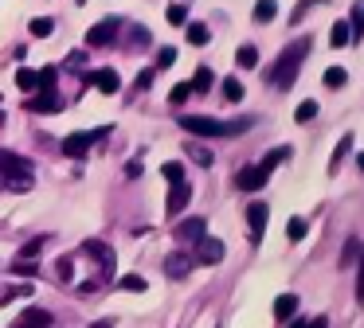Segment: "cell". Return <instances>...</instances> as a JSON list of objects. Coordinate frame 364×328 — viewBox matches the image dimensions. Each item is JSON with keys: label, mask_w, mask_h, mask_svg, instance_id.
<instances>
[{"label": "cell", "mask_w": 364, "mask_h": 328, "mask_svg": "<svg viewBox=\"0 0 364 328\" xmlns=\"http://www.w3.org/2000/svg\"><path fill=\"white\" fill-rule=\"evenodd\" d=\"M251 125H255V117L220 121V117H204V114H181V129L196 133V137H235V133H247Z\"/></svg>", "instance_id": "cell-1"}, {"label": "cell", "mask_w": 364, "mask_h": 328, "mask_svg": "<svg viewBox=\"0 0 364 328\" xmlns=\"http://www.w3.org/2000/svg\"><path fill=\"white\" fill-rule=\"evenodd\" d=\"M309 43H314V39H294V43L278 55L274 70H270V82H274L278 90H290V86L298 82V67H301V59L309 55Z\"/></svg>", "instance_id": "cell-2"}, {"label": "cell", "mask_w": 364, "mask_h": 328, "mask_svg": "<svg viewBox=\"0 0 364 328\" xmlns=\"http://www.w3.org/2000/svg\"><path fill=\"white\" fill-rule=\"evenodd\" d=\"M110 129H114V125H102V129H90V133H71V137L63 141V153L67 156H87L90 145H98V141H102Z\"/></svg>", "instance_id": "cell-3"}, {"label": "cell", "mask_w": 364, "mask_h": 328, "mask_svg": "<svg viewBox=\"0 0 364 328\" xmlns=\"http://www.w3.org/2000/svg\"><path fill=\"white\" fill-rule=\"evenodd\" d=\"M24 106L32 109V114H59V109H63V98L55 94V86H43V90L36 94V98H28Z\"/></svg>", "instance_id": "cell-4"}, {"label": "cell", "mask_w": 364, "mask_h": 328, "mask_svg": "<svg viewBox=\"0 0 364 328\" xmlns=\"http://www.w3.org/2000/svg\"><path fill=\"white\" fill-rule=\"evenodd\" d=\"M223 258V242L212 239V234H204V239H196V254H192V262L200 266H215Z\"/></svg>", "instance_id": "cell-5"}, {"label": "cell", "mask_w": 364, "mask_h": 328, "mask_svg": "<svg viewBox=\"0 0 364 328\" xmlns=\"http://www.w3.org/2000/svg\"><path fill=\"white\" fill-rule=\"evenodd\" d=\"M82 250H87L90 258H98V270H102V281H106V278H114V250L106 246V242L87 239V242H82Z\"/></svg>", "instance_id": "cell-6"}, {"label": "cell", "mask_w": 364, "mask_h": 328, "mask_svg": "<svg viewBox=\"0 0 364 328\" xmlns=\"http://www.w3.org/2000/svg\"><path fill=\"white\" fill-rule=\"evenodd\" d=\"M87 82L95 86V90H102V94H118V90H122V78H118V70H114V67L90 70V75H87Z\"/></svg>", "instance_id": "cell-7"}, {"label": "cell", "mask_w": 364, "mask_h": 328, "mask_svg": "<svg viewBox=\"0 0 364 328\" xmlns=\"http://www.w3.org/2000/svg\"><path fill=\"white\" fill-rule=\"evenodd\" d=\"M114 31H118V16L95 23V28L87 31V47H110V43H114Z\"/></svg>", "instance_id": "cell-8"}, {"label": "cell", "mask_w": 364, "mask_h": 328, "mask_svg": "<svg viewBox=\"0 0 364 328\" xmlns=\"http://www.w3.org/2000/svg\"><path fill=\"white\" fill-rule=\"evenodd\" d=\"M267 176H270L267 168H259V164H251V168H243V172L235 176V187H239V192H259V187L267 184Z\"/></svg>", "instance_id": "cell-9"}, {"label": "cell", "mask_w": 364, "mask_h": 328, "mask_svg": "<svg viewBox=\"0 0 364 328\" xmlns=\"http://www.w3.org/2000/svg\"><path fill=\"white\" fill-rule=\"evenodd\" d=\"M267 219H270V207H267L262 199L247 207V223H251V242H259V239H262V226H267Z\"/></svg>", "instance_id": "cell-10"}, {"label": "cell", "mask_w": 364, "mask_h": 328, "mask_svg": "<svg viewBox=\"0 0 364 328\" xmlns=\"http://www.w3.org/2000/svg\"><path fill=\"white\" fill-rule=\"evenodd\" d=\"M188 199H192V187L184 184V180H176V184L168 187V203H165V207H168V215H181V211L188 207Z\"/></svg>", "instance_id": "cell-11"}, {"label": "cell", "mask_w": 364, "mask_h": 328, "mask_svg": "<svg viewBox=\"0 0 364 328\" xmlns=\"http://www.w3.org/2000/svg\"><path fill=\"white\" fill-rule=\"evenodd\" d=\"M0 168H4V176H32V160L16 153H0Z\"/></svg>", "instance_id": "cell-12"}, {"label": "cell", "mask_w": 364, "mask_h": 328, "mask_svg": "<svg viewBox=\"0 0 364 328\" xmlns=\"http://www.w3.org/2000/svg\"><path fill=\"white\" fill-rule=\"evenodd\" d=\"M165 273H168L173 281H184V278L192 273V258L181 254V250H176V254H168V258H165Z\"/></svg>", "instance_id": "cell-13"}, {"label": "cell", "mask_w": 364, "mask_h": 328, "mask_svg": "<svg viewBox=\"0 0 364 328\" xmlns=\"http://www.w3.org/2000/svg\"><path fill=\"white\" fill-rule=\"evenodd\" d=\"M204 234H208V219H184V223L181 226H176V239H181V242H196V239H204Z\"/></svg>", "instance_id": "cell-14"}, {"label": "cell", "mask_w": 364, "mask_h": 328, "mask_svg": "<svg viewBox=\"0 0 364 328\" xmlns=\"http://www.w3.org/2000/svg\"><path fill=\"white\" fill-rule=\"evenodd\" d=\"M16 328H51V312L48 309H24Z\"/></svg>", "instance_id": "cell-15"}, {"label": "cell", "mask_w": 364, "mask_h": 328, "mask_svg": "<svg viewBox=\"0 0 364 328\" xmlns=\"http://www.w3.org/2000/svg\"><path fill=\"white\" fill-rule=\"evenodd\" d=\"M298 312V297L294 293H278L274 297V320H290Z\"/></svg>", "instance_id": "cell-16"}, {"label": "cell", "mask_w": 364, "mask_h": 328, "mask_svg": "<svg viewBox=\"0 0 364 328\" xmlns=\"http://www.w3.org/2000/svg\"><path fill=\"white\" fill-rule=\"evenodd\" d=\"M329 47H353V31H348V20H337L329 28Z\"/></svg>", "instance_id": "cell-17"}, {"label": "cell", "mask_w": 364, "mask_h": 328, "mask_svg": "<svg viewBox=\"0 0 364 328\" xmlns=\"http://www.w3.org/2000/svg\"><path fill=\"white\" fill-rule=\"evenodd\" d=\"M184 153H188L192 160L200 164V168H212V148H208V145H200V141H188V145H184Z\"/></svg>", "instance_id": "cell-18"}, {"label": "cell", "mask_w": 364, "mask_h": 328, "mask_svg": "<svg viewBox=\"0 0 364 328\" xmlns=\"http://www.w3.org/2000/svg\"><path fill=\"white\" fill-rule=\"evenodd\" d=\"M353 153V133H345V137L337 141V148H333V156H329V172H337L341 168V160Z\"/></svg>", "instance_id": "cell-19"}, {"label": "cell", "mask_w": 364, "mask_h": 328, "mask_svg": "<svg viewBox=\"0 0 364 328\" xmlns=\"http://www.w3.org/2000/svg\"><path fill=\"white\" fill-rule=\"evenodd\" d=\"M348 31H353V43H360V39H364V0H356V4H353V20H348Z\"/></svg>", "instance_id": "cell-20"}, {"label": "cell", "mask_w": 364, "mask_h": 328, "mask_svg": "<svg viewBox=\"0 0 364 328\" xmlns=\"http://www.w3.org/2000/svg\"><path fill=\"white\" fill-rule=\"evenodd\" d=\"M278 12V0H255V23H270Z\"/></svg>", "instance_id": "cell-21"}, {"label": "cell", "mask_w": 364, "mask_h": 328, "mask_svg": "<svg viewBox=\"0 0 364 328\" xmlns=\"http://www.w3.org/2000/svg\"><path fill=\"white\" fill-rule=\"evenodd\" d=\"M282 160H290V145H278V148H270V153L259 160V168H267V172H270L274 164H282Z\"/></svg>", "instance_id": "cell-22"}, {"label": "cell", "mask_w": 364, "mask_h": 328, "mask_svg": "<svg viewBox=\"0 0 364 328\" xmlns=\"http://www.w3.org/2000/svg\"><path fill=\"white\" fill-rule=\"evenodd\" d=\"M184 31H188V43H196V47H204L208 39H212V31H208V23H184Z\"/></svg>", "instance_id": "cell-23"}, {"label": "cell", "mask_w": 364, "mask_h": 328, "mask_svg": "<svg viewBox=\"0 0 364 328\" xmlns=\"http://www.w3.org/2000/svg\"><path fill=\"white\" fill-rule=\"evenodd\" d=\"M192 94H208V90H212V67H200L196 70V75H192Z\"/></svg>", "instance_id": "cell-24"}, {"label": "cell", "mask_w": 364, "mask_h": 328, "mask_svg": "<svg viewBox=\"0 0 364 328\" xmlns=\"http://www.w3.org/2000/svg\"><path fill=\"white\" fill-rule=\"evenodd\" d=\"M235 62H239L243 70L259 67V51H255V43H243V47H239V51H235Z\"/></svg>", "instance_id": "cell-25"}, {"label": "cell", "mask_w": 364, "mask_h": 328, "mask_svg": "<svg viewBox=\"0 0 364 328\" xmlns=\"http://www.w3.org/2000/svg\"><path fill=\"white\" fill-rule=\"evenodd\" d=\"M223 98H228V102H243V82H239L235 75L223 78Z\"/></svg>", "instance_id": "cell-26"}, {"label": "cell", "mask_w": 364, "mask_h": 328, "mask_svg": "<svg viewBox=\"0 0 364 328\" xmlns=\"http://www.w3.org/2000/svg\"><path fill=\"white\" fill-rule=\"evenodd\" d=\"M16 86L20 90H40V70H16Z\"/></svg>", "instance_id": "cell-27"}, {"label": "cell", "mask_w": 364, "mask_h": 328, "mask_svg": "<svg viewBox=\"0 0 364 328\" xmlns=\"http://www.w3.org/2000/svg\"><path fill=\"white\" fill-rule=\"evenodd\" d=\"M286 239H290V242H301V239H306V219H298V215L286 219Z\"/></svg>", "instance_id": "cell-28"}, {"label": "cell", "mask_w": 364, "mask_h": 328, "mask_svg": "<svg viewBox=\"0 0 364 328\" xmlns=\"http://www.w3.org/2000/svg\"><path fill=\"white\" fill-rule=\"evenodd\" d=\"M345 82H348V70H345V67H329V70H325V86H333V90H341Z\"/></svg>", "instance_id": "cell-29"}, {"label": "cell", "mask_w": 364, "mask_h": 328, "mask_svg": "<svg viewBox=\"0 0 364 328\" xmlns=\"http://www.w3.org/2000/svg\"><path fill=\"white\" fill-rule=\"evenodd\" d=\"M118 289H126V293H145V278L126 273V278H118Z\"/></svg>", "instance_id": "cell-30"}, {"label": "cell", "mask_w": 364, "mask_h": 328, "mask_svg": "<svg viewBox=\"0 0 364 328\" xmlns=\"http://www.w3.org/2000/svg\"><path fill=\"white\" fill-rule=\"evenodd\" d=\"M51 28H55V20H48V16H36L32 23H28V31H32V35H51Z\"/></svg>", "instance_id": "cell-31"}, {"label": "cell", "mask_w": 364, "mask_h": 328, "mask_svg": "<svg viewBox=\"0 0 364 328\" xmlns=\"http://www.w3.org/2000/svg\"><path fill=\"white\" fill-rule=\"evenodd\" d=\"M43 246H48V234H40V239H28L24 246H20V258H36Z\"/></svg>", "instance_id": "cell-32"}, {"label": "cell", "mask_w": 364, "mask_h": 328, "mask_svg": "<svg viewBox=\"0 0 364 328\" xmlns=\"http://www.w3.org/2000/svg\"><path fill=\"white\" fill-rule=\"evenodd\" d=\"M353 258H360V242L348 239V242H345V250H341V266L348 270V266H353Z\"/></svg>", "instance_id": "cell-33"}, {"label": "cell", "mask_w": 364, "mask_h": 328, "mask_svg": "<svg viewBox=\"0 0 364 328\" xmlns=\"http://www.w3.org/2000/svg\"><path fill=\"white\" fill-rule=\"evenodd\" d=\"M9 270H12V273H20V278H36V273H40V266L28 262V258H20V262H12V266H9Z\"/></svg>", "instance_id": "cell-34"}, {"label": "cell", "mask_w": 364, "mask_h": 328, "mask_svg": "<svg viewBox=\"0 0 364 328\" xmlns=\"http://www.w3.org/2000/svg\"><path fill=\"white\" fill-rule=\"evenodd\" d=\"M294 117H298L301 125H306V121H314V117H317V102H314V98H306V102L298 106V114H294Z\"/></svg>", "instance_id": "cell-35"}, {"label": "cell", "mask_w": 364, "mask_h": 328, "mask_svg": "<svg viewBox=\"0 0 364 328\" xmlns=\"http://www.w3.org/2000/svg\"><path fill=\"white\" fill-rule=\"evenodd\" d=\"M161 176H165L168 184H176V180H184V164L181 160H168L165 168H161Z\"/></svg>", "instance_id": "cell-36"}, {"label": "cell", "mask_w": 364, "mask_h": 328, "mask_svg": "<svg viewBox=\"0 0 364 328\" xmlns=\"http://www.w3.org/2000/svg\"><path fill=\"white\" fill-rule=\"evenodd\" d=\"M129 43H134V47H149V31H145L141 23H134V28H129Z\"/></svg>", "instance_id": "cell-37"}, {"label": "cell", "mask_w": 364, "mask_h": 328, "mask_svg": "<svg viewBox=\"0 0 364 328\" xmlns=\"http://www.w3.org/2000/svg\"><path fill=\"white\" fill-rule=\"evenodd\" d=\"M165 12H168V23H188V8L184 4H168Z\"/></svg>", "instance_id": "cell-38"}, {"label": "cell", "mask_w": 364, "mask_h": 328, "mask_svg": "<svg viewBox=\"0 0 364 328\" xmlns=\"http://www.w3.org/2000/svg\"><path fill=\"white\" fill-rule=\"evenodd\" d=\"M188 98H192V86L188 82L173 86V94H168V102H173V106H181V102H188Z\"/></svg>", "instance_id": "cell-39"}, {"label": "cell", "mask_w": 364, "mask_h": 328, "mask_svg": "<svg viewBox=\"0 0 364 328\" xmlns=\"http://www.w3.org/2000/svg\"><path fill=\"white\" fill-rule=\"evenodd\" d=\"M173 62H176V47H161V51H157V70L173 67Z\"/></svg>", "instance_id": "cell-40"}, {"label": "cell", "mask_w": 364, "mask_h": 328, "mask_svg": "<svg viewBox=\"0 0 364 328\" xmlns=\"http://www.w3.org/2000/svg\"><path fill=\"white\" fill-rule=\"evenodd\" d=\"M55 273H59V278H63V281H71V278H75V262H71V254H67V258H59Z\"/></svg>", "instance_id": "cell-41"}, {"label": "cell", "mask_w": 364, "mask_h": 328, "mask_svg": "<svg viewBox=\"0 0 364 328\" xmlns=\"http://www.w3.org/2000/svg\"><path fill=\"white\" fill-rule=\"evenodd\" d=\"M309 4H317V0H301V4H298V12H290V20H294V23H298V20H301V16H306V8H309Z\"/></svg>", "instance_id": "cell-42"}, {"label": "cell", "mask_w": 364, "mask_h": 328, "mask_svg": "<svg viewBox=\"0 0 364 328\" xmlns=\"http://www.w3.org/2000/svg\"><path fill=\"white\" fill-rule=\"evenodd\" d=\"M98 293V281H87V285H79V297H95Z\"/></svg>", "instance_id": "cell-43"}, {"label": "cell", "mask_w": 364, "mask_h": 328, "mask_svg": "<svg viewBox=\"0 0 364 328\" xmlns=\"http://www.w3.org/2000/svg\"><path fill=\"white\" fill-rule=\"evenodd\" d=\"M126 176H129V180H137V176H141V164L129 160V164H126Z\"/></svg>", "instance_id": "cell-44"}, {"label": "cell", "mask_w": 364, "mask_h": 328, "mask_svg": "<svg viewBox=\"0 0 364 328\" xmlns=\"http://www.w3.org/2000/svg\"><path fill=\"white\" fill-rule=\"evenodd\" d=\"M153 75H157V70H141V78H137V86H141V90H145V86L153 82Z\"/></svg>", "instance_id": "cell-45"}, {"label": "cell", "mask_w": 364, "mask_h": 328, "mask_svg": "<svg viewBox=\"0 0 364 328\" xmlns=\"http://www.w3.org/2000/svg\"><path fill=\"white\" fill-rule=\"evenodd\" d=\"M356 297L364 301V262H360V278H356Z\"/></svg>", "instance_id": "cell-46"}, {"label": "cell", "mask_w": 364, "mask_h": 328, "mask_svg": "<svg viewBox=\"0 0 364 328\" xmlns=\"http://www.w3.org/2000/svg\"><path fill=\"white\" fill-rule=\"evenodd\" d=\"M290 328H314V320H294Z\"/></svg>", "instance_id": "cell-47"}, {"label": "cell", "mask_w": 364, "mask_h": 328, "mask_svg": "<svg viewBox=\"0 0 364 328\" xmlns=\"http://www.w3.org/2000/svg\"><path fill=\"white\" fill-rule=\"evenodd\" d=\"M90 328H114V320H95Z\"/></svg>", "instance_id": "cell-48"}, {"label": "cell", "mask_w": 364, "mask_h": 328, "mask_svg": "<svg viewBox=\"0 0 364 328\" xmlns=\"http://www.w3.org/2000/svg\"><path fill=\"white\" fill-rule=\"evenodd\" d=\"M314 328H329V320H325V317H314Z\"/></svg>", "instance_id": "cell-49"}, {"label": "cell", "mask_w": 364, "mask_h": 328, "mask_svg": "<svg viewBox=\"0 0 364 328\" xmlns=\"http://www.w3.org/2000/svg\"><path fill=\"white\" fill-rule=\"evenodd\" d=\"M4 187H9V176H4V168H0V192H4Z\"/></svg>", "instance_id": "cell-50"}, {"label": "cell", "mask_w": 364, "mask_h": 328, "mask_svg": "<svg viewBox=\"0 0 364 328\" xmlns=\"http://www.w3.org/2000/svg\"><path fill=\"white\" fill-rule=\"evenodd\" d=\"M356 164H360V168H364V153H360V156H356Z\"/></svg>", "instance_id": "cell-51"}]
</instances>
